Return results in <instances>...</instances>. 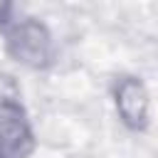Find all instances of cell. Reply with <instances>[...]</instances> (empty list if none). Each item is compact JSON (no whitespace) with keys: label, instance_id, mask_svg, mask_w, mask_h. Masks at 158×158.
Wrapping results in <instances>:
<instances>
[{"label":"cell","instance_id":"obj_3","mask_svg":"<svg viewBox=\"0 0 158 158\" xmlns=\"http://www.w3.org/2000/svg\"><path fill=\"white\" fill-rule=\"evenodd\" d=\"M35 143L22 101H0V158H30Z\"/></svg>","mask_w":158,"mask_h":158},{"label":"cell","instance_id":"obj_2","mask_svg":"<svg viewBox=\"0 0 158 158\" xmlns=\"http://www.w3.org/2000/svg\"><path fill=\"white\" fill-rule=\"evenodd\" d=\"M114 109L118 121L128 131H146L151 123V94L143 79L133 74H123L114 84Z\"/></svg>","mask_w":158,"mask_h":158},{"label":"cell","instance_id":"obj_5","mask_svg":"<svg viewBox=\"0 0 158 158\" xmlns=\"http://www.w3.org/2000/svg\"><path fill=\"white\" fill-rule=\"evenodd\" d=\"M12 10H15V0H0V30H5L12 22Z\"/></svg>","mask_w":158,"mask_h":158},{"label":"cell","instance_id":"obj_1","mask_svg":"<svg viewBox=\"0 0 158 158\" xmlns=\"http://www.w3.org/2000/svg\"><path fill=\"white\" fill-rule=\"evenodd\" d=\"M2 44L12 62L25 69L44 72L57 59V42L52 30L37 17L12 20L2 30Z\"/></svg>","mask_w":158,"mask_h":158},{"label":"cell","instance_id":"obj_4","mask_svg":"<svg viewBox=\"0 0 158 158\" xmlns=\"http://www.w3.org/2000/svg\"><path fill=\"white\" fill-rule=\"evenodd\" d=\"M0 101H20V86L5 69H0Z\"/></svg>","mask_w":158,"mask_h":158}]
</instances>
